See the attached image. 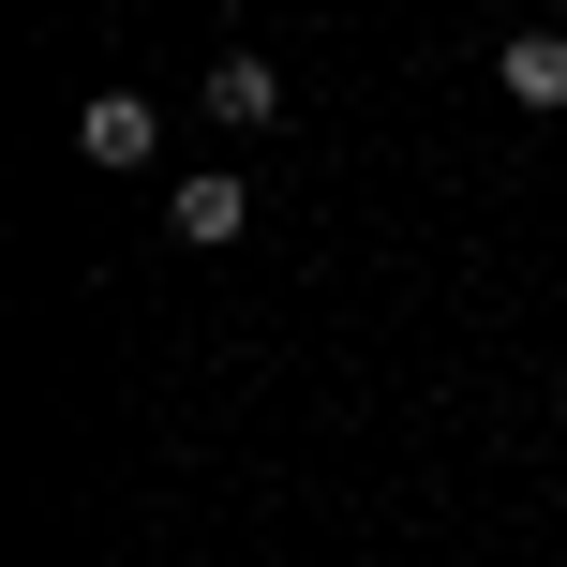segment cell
Listing matches in <instances>:
<instances>
[{"mask_svg": "<svg viewBox=\"0 0 567 567\" xmlns=\"http://www.w3.org/2000/svg\"><path fill=\"white\" fill-rule=\"evenodd\" d=\"M239 225H255V195H239L225 165H195V179H179V195H165V239H179V255H225Z\"/></svg>", "mask_w": 567, "mask_h": 567, "instance_id": "obj_2", "label": "cell"}, {"mask_svg": "<svg viewBox=\"0 0 567 567\" xmlns=\"http://www.w3.org/2000/svg\"><path fill=\"white\" fill-rule=\"evenodd\" d=\"M209 120H225V135H269V120H284V75H269L255 45H225V60H209Z\"/></svg>", "mask_w": 567, "mask_h": 567, "instance_id": "obj_4", "label": "cell"}, {"mask_svg": "<svg viewBox=\"0 0 567 567\" xmlns=\"http://www.w3.org/2000/svg\"><path fill=\"white\" fill-rule=\"evenodd\" d=\"M493 90H508L523 120H567V30H508V60H493Z\"/></svg>", "mask_w": 567, "mask_h": 567, "instance_id": "obj_3", "label": "cell"}, {"mask_svg": "<svg viewBox=\"0 0 567 567\" xmlns=\"http://www.w3.org/2000/svg\"><path fill=\"white\" fill-rule=\"evenodd\" d=\"M75 150H90L105 179H135L150 150H165V120H150V90H90V105H75Z\"/></svg>", "mask_w": 567, "mask_h": 567, "instance_id": "obj_1", "label": "cell"}]
</instances>
